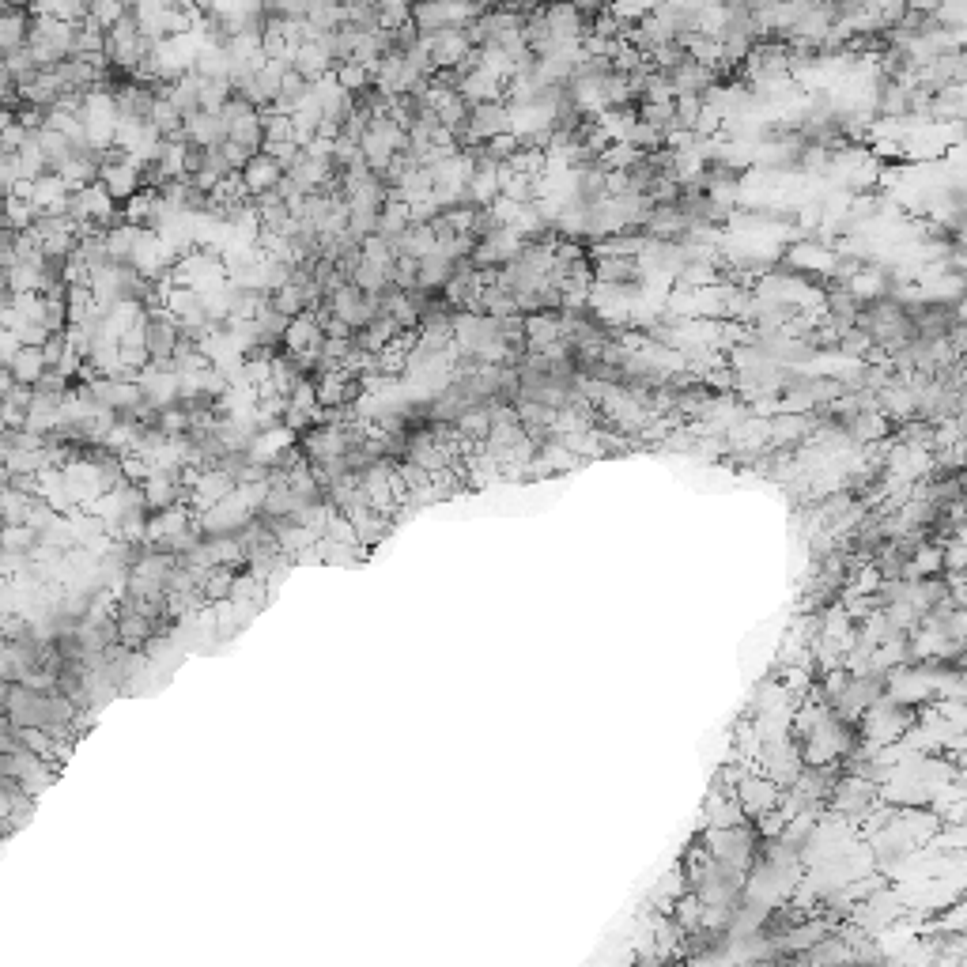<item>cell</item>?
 Instances as JSON below:
<instances>
[{
	"label": "cell",
	"mask_w": 967,
	"mask_h": 967,
	"mask_svg": "<svg viewBox=\"0 0 967 967\" xmlns=\"http://www.w3.org/2000/svg\"><path fill=\"white\" fill-rule=\"evenodd\" d=\"M42 363H46V371H61V363L68 359V340L65 333H46V340H42Z\"/></svg>",
	"instance_id": "16"
},
{
	"label": "cell",
	"mask_w": 967,
	"mask_h": 967,
	"mask_svg": "<svg viewBox=\"0 0 967 967\" xmlns=\"http://www.w3.org/2000/svg\"><path fill=\"white\" fill-rule=\"evenodd\" d=\"M27 27H31V8H0V61L27 50Z\"/></svg>",
	"instance_id": "2"
},
{
	"label": "cell",
	"mask_w": 967,
	"mask_h": 967,
	"mask_svg": "<svg viewBox=\"0 0 967 967\" xmlns=\"http://www.w3.org/2000/svg\"><path fill=\"white\" fill-rule=\"evenodd\" d=\"M238 178H242V186H246V193H250V197H261V193H272V189L280 186L284 170L276 167V163H272L265 152H257L254 159L242 167V174H238Z\"/></svg>",
	"instance_id": "4"
},
{
	"label": "cell",
	"mask_w": 967,
	"mask_h": 967,
	"mask_svg": "<svg viewBox=\"0 0 967 967\" xmlns=\"http://www.w3.org/2000/svg\"><path fill=\"white\" fill-rule=\"evenodd\" d=\"M0 405L16 408V412H23V416H27V412H31V405H34V390H31V386H16V382H12V390L0 397Z\"/></svg>",
	"instance_id": "18"
},
{
	"label": "cell",
	"mask_w": 967,
	"mask_h": 967,
	"mask_svg": "<svg viewBox=\"0 0 967 967\" xmlns=\"http://www.w3.org/2000/svg\"><path fill=\"white\" fill-rule=\"evenodd\" d=\"M99 186L106 189V197H110L114 204L133 201L136 193H140V174H136L133 159H129V163H118V167H102Z\"/></svg>",
	"instance_id": "3"
},
{
	"label": "cell",
	"mask_w": 967,
	"mask_h": 967,
	"mask_svg": "<svg viewBox=\"0 0 967 967\" xmlns=\"http://www.w3.org/2000/svg\"><path fill=\"white\" fill-rule=\"evenodd\" d=\"M12 310H16L27 325H42V314H46L42 295H12Z\"/></svg>",
	"instance_id": "17"
},
{
	"label": "cell",
	"mask_w": 967,
	"mask_h": 967,
	"mask_svg": "<svg viewBox=\"0 0 967 967\" xmlns=\"http://www.w3.org/2000/svg\"><path fill=\"white\" fill-rule=\"evenodd\" d=\"M269 306H272V310H276V314H284L288 322H295L299 314H306L303 288H295V284H288V288L272 291V295H269Z\"/></svg>",
	"instance_id": "13"
},
{
	"label": "cell",
	"mask_w": 967,
	"mask_h": 967,
	"mask_svg": "<svg viewBox=\"0 0 967 967\" xmlns=\"http://www.w3.org/2000/svg\"><path fill=\"white\" fill-rule=\"evenodd\" d=\"M450 276H454V261L442 254H431L420 261V291H431V295H439L446 284H450Z\"/></svg>",
	"instance_id": "9"
},
{
	"label": "cell",
	"mask_w": 967,
	"mask_h": 967,
	"mask_svg": "<svg viewBox=\"0 0 967 967\" xmlns=\"http://www.w3.org/2000/svg\"><path fill=\"white\" fill-rule=\"evenodd\" d=\"M8 390H12V374H8V367H0V397Z\"/></svg>",
	"instance_id": "20"
},
{
	"label": "cell",
	"mask_w": 967,
	"mask_h": 967,
	"mask_svg": "<svg viewBox=\"0 0 967 967\" xmlns=\"http://www.w3.org/2000/svg\"><path fill=\"white\" fill-rule=\"evenodd\" d=\"M8 374L16 386H34L42 374H46V363H42V352L38 348H19V356L8 363Z\"/></svg>",
	"instance_id": "10"
},
{
	"label": "cell",
	"mask_w": 967,
	"mask_h": 967,
	"mask_svg": "<svg viewBox=\"0 0 967 967\" xmlns=\"http://www.w3.org/2000/svg\"><path fill=\"white\" fill-rule=\"evenodd\" d=\"M359 250H363V261H367V265H374V269H386V272H390V265L397 261V250H393V242H386V238H378V235L363 238V242H359Z\"/></svg>",
	"instance_id": "14"
},
{
	"label": "cell",
	"mask_w": 967,
	"mask_h": 967,
	"mask_svg": "<svg viewBox=\"0 0 967 967\" xmlns=\"http://www.w3.org/2000/svg\"><path fill=\"white\" fill-rule=\"evenodd\" d=\"M19 348H23V344H19L16 333H8V329H0V367H8V363H12V359L19 356Z\"/></svg>",
	"instance_id": "19"
},
{
	"label": "cell",
	"mask_w": 967,
	"mask_h": 967,
	"mask_svg": "<svg viewBox=\"0 0 967 967\" xmlns=\"http://www.w3.org/2000/svg\"><path fill=\"white\" fill-rule=\"evenodd\" d=\"M34 216H38V208H34L31 201H16V197H8V201H4V220H0V227H8V231L23 235V231H31Z\"/></svg>",
	"instance_id": "12"
},
{
	"label": "cell",
	"mask_w": 967,
	"mask_h": 967,
	"mask_svg": "<svg viewBox=\"0 0 967 967\" xmlns=\"http://www.w3.org/2000/svg\"><path fill=\"white\" fill-rule=\"evenodd\" d=\"M186 140L193 144V148L212 152V148H220L223 140H227V125L220 121V114H204V110H197L193 118H186Z\"/></svg>",
	"instance_id": "5"
},
{
	"label": "cell",
	"mask_w": 967,
	"mask_h": 967,
	"mask_svg": "<svg viewBox=\"0 0 967 967\" xmlns=\"http://www.w3.org/2000/svg\"><path fill=\"white\" fill-rule=\"evenodd\" d=\"M38 548V533L31 526H0V552L12 560H31Z\"/></svg>",
	"instance_id": "8"
},
{
	"label": "cell",
	"mask_w": 967,
	"mask_h": 967,
	"mask_svg": "<svg viewBox=\"0 0 967 967\" xmlns=\"http://www.w3.org/2000/svg\"><path fill=\"white\" fill-rule=\"evenodd\" d=\"M12 121H16V114H12V110H4V106H0V133H4V129H8V125H12Z\"/></svg>",
	"instance_id": "21"
},
{
	"label": "cell",
	"mask_w": 967,
	"mask_h": 967,
	"mask_svg": "<svg viewBox=\"0 0 967 967\" xmlns=\"http://www.w3.org/2000/svg\"><path fill=\"white\" fill-rule=\"evenodd\" d=\"M333 80H337V87L344 91V95H359V91H367V87L374 84L371 72H367L363 65H356V61L333 65Z\"/></svg>",
	"instance_id": "11"
},
{
	"label": "cell",
	"mask_w": 967,
	"mask_h": 967,
	"mask_svg": "<svg viewBox=\"0 0 967 967\" xmlns=\"http://www.w3.org/2000/svg\"><path fill=\"white\" fill-rule=\"evenodd\" d=\"M737 805H741V813L745 816H756V820H764L767 813H775L782 801V790L775 786V782L767 779H756V775H745V779L737 782Z\"/></svg>",
	"instance_id": "1"
},
{
	"label": "cell",
	"mask_w": 967,
	"mask_h": 967,
	"mask_svg": "<svg viewBox=\"0 0 967 967\" xmlns=\"http://www.w3.org/2000/svg\"><path fill=\"white\" fill-rule=\"evenodd\" d=\"M393 250H397V257L424 261V257L435 254V235H431V227H427V223H408L405 235L393 242Z\"/></svg>",
	"instance_id": "6"
},
{
	"label": "cell",
	"mask_w": 967,
	"mask_h": 967,
	"mask_svg": "<svg viewBox=\"0 0 967 967\" xmlns=\"http://www.w3.org/2000/svg\"><path fill=\"white\" fill-rule=\"evenodd\" d=\"M390 284L397 291H416L420 288V261L412 257H397L390 265Z\"/></svg>",
	"instance_id": "15"
},
{
	"label": "cell",
	"mask_w": 967,
	"mask_h": 967,
	"mask_svg": "<svg viewBox=\"0 0 967 967\" xmlns=\"http://www.w3.org/2000/svg\"><path fill=\"white\" fill-rule=\"evenodd\" d=\"M31 204L38 208V212H65L68 204V186L57 178V174H42L38 182H34V197Z\"/></svg>",
	"instance_id": "7"
}]
</instances>
